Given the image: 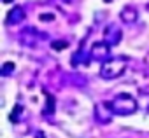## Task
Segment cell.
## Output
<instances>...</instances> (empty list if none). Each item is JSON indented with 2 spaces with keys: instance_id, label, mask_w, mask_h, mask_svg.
Returning a JSON list of instances; mask_svg holds the SVG:
<instances>
[{
  "instance_id": "e0dca14e",
  "label": "cell",
  "mask_w": 149,
  "mask_h": 138,
  "mask_svg": "<svg viewBox=\"0 0 149 138\" xmlns=\"http://www.w3.org/2000/svg\"><path fill=\"white\" fill-rule=\"evenodd\" d=\"M104 2H112V0H104Z\"/></svg>"
},
{
  "instance_id": "4fadbf2b",
  "label": "cell",
  "mask_w": 149,
  "mask_h": 138,
  "mask_svg": "<svg viewBox=\"0 0 149 138\" xmlns=\"http://www.w3.org/2000/svg\"><path fill=\"white\" fill-rule=\"evenodd\" d=\"M67 47H68L67 40H54V42H51V49L53 51H61V49H67Z\"/></svg>"
},
{
  "instance_id": "2e32d148",
  "label": "cell",
  "mask_w": 149,
  "mask_h": 138,
  "mask_svg": "<svg viewBox=\"0 0 149 138\" xmlns=\"http://www.w3.org/2000/svg\"><path fill=\"white\" fill-rule=\"evenodd\" d=\"M35 138H46V133H42V131H37V133H35Z\"/></svg>"
},
{
  "instance_id": "ac0fdd59",
  "label": "cell",
  "mask_w": 149,
  "mask_h": 138,
  "mask_svg": "<svg viewBox=\"0 0 149 138\" xmlns=\"http://www.w3.org/2000/svg\"><path fill=\"white\" fill-rule=\"evenodd\" d=\"M147 112H149V107H147Z\"/></svg>"
},
{
  "instance_id": "5b68a950",
  "label": "cell",
  "mask_w": 149,
  "mask_h": 138,
  "mask_svg": "<svg viewBox=\"0 0 149 138\" xmlns=\"http://www.w3.org/2000/svg\"><path fill=\"white\" fill-rule=\"evenodd\" d=\"M121 39H123V32H121V28L118 25H107L105 26V30H104V40L111 47L118 46L121 42Z\"/></svg>"
},
{
  "instance_id": "8992f818",
  "label": "cell",
  "mask_w": 149,
  "mask_h": 138,
  "mask_svg": "<svg viewBox=\"0 0 149 138\" xmlns=\"http://www.w3.org/2000/svg\"><path fill=\"white\" fill-rule=\"evenodd\" d=\"M112 115H114V114H112V110H111V107H109L107 101H102V103H98V105L95 107V119H97L100 124L111 122Z\"/></svg>"
},
{
  "instance_id": "7c38bea8",
  "label": "cell",
  "mask_w": 149,
  "mask_h": 138,
  "mask_svg": "<svg viewBox=\"0 0 149 138\" xmlns=\"http://www.w3.org/2000/svg\"><path fill=\"white\" fill-rule=\"evenodd\" d=\"M44 115H51L53 112H54V98L51 96V95H47V98H46V107H44Z\"/></svg>"
},
{
  "instance_id": "277c9868",
  "label": "cell",
  "mask_w": 149,
  "mask_h": 138,
  "mask_svg": "<svg viewBox=\"0 0 149 138\" xmlns=\"http://www.w3.org/2000/svg\"><path fill=\"white\" fill-rule=\"evenodd\" d=\"M90 58L91 61H107L111 58V46L105 42V40H100V42H95L90 49Z\"/></svg>"
},
{
  "instance_id": "9a60e30c",
  "label": "cell",
  "mask_w": 149,
  "mask_h": 138,
  "mask_svg": "<svg viewBox=\"0 0 149 138\" xmlns=\"http://www.w3.org/2000/svg\"><path fill=\"white\" fill-rule=\"evenodd\" d=\"M139 93H140V95H149V82H147V84H142V86L139 88Z\"/></svg>"
},
{
  "instance_id": "30bf717a",
  "label": "cell",
  "mask_w": 149,
  "mask_h": 138,
  "mask_svg": "<svg viewBox=\"0 0 149 138\" xmlns=\"http://www.w3.org/2000/svg\"><path fill=\"white\" fill-rule=\"evenodd\" d=\"M14 70H16V65L13 61H6L2 65V68H0V75H2V77H9V75L14 74Z\"/></svg>"
},
{
  "instance_id": "9c48e42d",
  "label": "cell",
  "mask_w": 149,
  "mask_h": 138,
  "mask_svg": "<svg viewBox=\"0 0 149 138\" xmlns=\"http://www.w3.org/2000/svg\"><path fill=\"white\" fill-rule=\"evenodd\" d=\"M91 58H86V52H83V49H79L76 54L72 56V66H79V65H88Z\"/></svg>"
},
{
  "instance_id": "ba28073f",
  "label": "cell",
  "mask_w": 149,
  "mask_h": 138,
  "mask_svg": "<svg viewBox=\"0 0 149 138\" xmlns=\"http://www.w3.org/2000/svg\"><path fill=\"white\" fill-rule=\"evenodd\" d=\"M119 18H121L123 23H126V25H133V23H137V19H139V11H137L133 6H126V7L121 9Z\"/></svg>"
},
{
  "instance_id": "5bb4252c",
  "label": "cell",
  "mask_w": 149,
  "mask_h": 138,
  "mask_svg": "<svg viewBox=\"0 0 149 138\" xmlns=\"http://www.w3.org/2000/svg\"><path fill=\"white\" fill-rule=\"evenodd\" d=\"M39 19H40V21H53V19H54V14H51V12H44V14L39 16Z\"/></svg>"
},
{
  "instance_id": "7a4b0ae2",
  "label": "cell",
  "mask_w": 149,
  "mask_h": 138,
  "mask_svg": "<svg viewBox=\"0 0 149 138\" xmlns=\"http://www.w3.org/2000/svg\"><path fill=\"white\" fill-rule=\"evenodd\" d=\"M107 103H109V107H111V110H112L114 115H132V114H135L137 108H139L137 100H135L132 95H126V93L118 95L116 98H112V100L107 101Z\"/></svg>"
},
{
  "instance_id": "3957f363",
  "label": "cell",
  "mask_w": 149,
  "mask_h": 138,
  "mask_svg": "<svg viewBox=\"0 0 149 138\" xmlns=\"http://www.w3.org/2000/svg\"><path fill=\"white\" fill-rule=\"evenodd\" d=\"M46 37H47V35H46L44 32H39L35 26H28V28H25V30L19 33V42H21L23 46L35 47L37 42H40V40L46 39Z\"/></svg>"
},
{
  "instance_id": "6da1fadb",
  "label": "cell",
  "mask_w": 149,
  "mask_h": 138,
  "mask_svg": "<svg viewBox=\"0 0 149 138\" xmlns=\"http://www.w3.org/2000/svg\"><path fill=\"white\" fill-rule=\"evenodd\" d=\"M126 65H128V56H123V54L121 56H111L100 66V77L105 79V81L118 79L125 74Z\"/></svg>"
},
{
  "instance_id": "52a82bcc",
  "label": "cell",
  "mask_w": 149,
  "mask_h": 138,
  "mask_svg": "<svg viewBox=\"0 0 149 138\" xmlns=\"http://www.w3.org/2000/svg\"><path fill=\"white\" fill-rule=\"evenodd\" d=\"M26 18V12L21 6H14L9 12H7V18H6V25H19L23 23Z\"/></svg>"
},
{
  "instance_id": "8fae6325",
  "label": "cell",
  "mask_w": 149,
  "mask_h": 138,
  "mask_svg": "<svg viewBox=\"0 0 149 138\" xmlns=\"http://www.w3.org/2000/svg\"><path fill=\"white\" fill-rule=\"evenodd\" d=\"M23 110H25V108H23V105H19V103H18V105L13 108V114L9 115V119H11L13 122H19V121H21V114H23Z\"/></svg>"
}]
</instances>
